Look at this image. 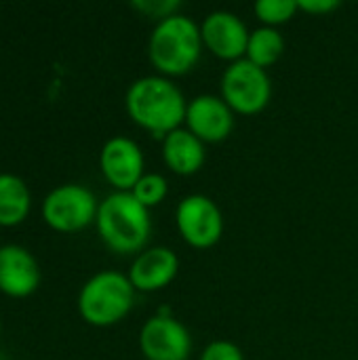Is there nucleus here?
Wrapping results in <instances>:
<instances>
[{"mask_svg":"<svg viewBox=\"0 0 358 360\" xmlns=\"http://www.w3.org/2000/svg\"><path fill=\"white\" fill-rule=\"evenodd\" d=\"M124 108L137 127L158 139H165L186 122L188 101L184 93L171 82V78L143 76L129 86Z\"/></svg>","mask_w":358,"mask_h":360,"instance_id":"f257e3e1","label":"nucleus"},{"mask_svg":"<svg viewBox=\"0 0 358 360\" xmlns=\"http://www.w3.org/2000/svg\"><path fill=\"white\" fill-rule=\"evenodd\" d=\"M203 49L200 25L179 13L158 21L148 40L150 63L165 78L192 72L200 59Z\"/></svg>","mask_w":358,"mask_h":360,"instance_id":"f03ea898","label":"nucleus"},{"mask_svg":"<svg viewBox=\"0 0 358 360\" xmlns=\"http://www.w3.org/2000/svg\"><path fill=\"white\" fill-rule=\"evenodd\" d=\"M101 240L116 253H141L150 232V209H146L131 192H114L99 202L95 217Z\"/></svg>","mask_w":358,"mask_h":360,"instance_id":"7ed1b4c3","label":"nucleus"},{"mask_svg":"<svg viewBox=\"0 0 358 360\" xmlns=\"http://www.w3.org/2000/svg\"><path fill=\"white\" fill-rule=\"evenodd\" d=\"M135 287L127 274L103 270L91 276L78 293V312L93 327H112L133 308Z\"/></svg>","mask_w":358,"mask_h":360,"instance_id":"20e7f679","label":"nucleus"},{"mask_svg":"<svg viewBox=\"0 0 358 360\" xmlns=\"http://www.w3.org/2000/svg\"><path fill=\"white\" fill-rule=\"evenodd\" d=\"M222 99L234 114L253 116L264 112L272 99V80L268 70L247 59L230 63L222 74Z\"/></svg>","mask_w":358,"mask_h":360,"instance_id":"39448f33","label":"nucleus"},{"mask_svg":"<svg viewBox=\"0 0 358 360\" xmlns=\"http://www.w3.org/2000/svg\"><path fill=\"white\" fill-rule=\"evenodd\" d=\"M99 202L95 194L80 184H61L53 188L42 202V217L49 228L72 234L91 226L97 217Z\"/></svg>","mask_w":358,"mask_h":360,"instance_id":"423d86ee","label":"nucleus"},{"mask_svg":"<svg viewBox=\"0 0 358 360\" xmlns=\"http://www.w3.org/2000/svg\"><path fill=\"white\" fill-rule=\"evenodd\" d=\"M179 236L194 249H211L224 236V215L215 200L205 194H190L175 211Z\"/></svg>","mask_w":358,"mask_h":360,"instance_id":"0eeeda50","label":"nucleus"},{"mask_svg":"<svg viewBox=\"0 0 358 360\" xmlns=\"http://www.w3.org/2000/svg\"><path fill=\"white\" fill-rule=\"evenodd\" d=\"M139 348L148 360H188L192 338L171 314H156L143 323L139 331Z\"/></svg>","mask_w":358,"mask_h":360,"instance_id":"6e6552de","label":"nucleus"},{"mask_svg":"<svg viewBox=\"0 0 358 360\" xmlns=\"http://www.w3.org/2000/svg\"><path fill=\"white\" fill-rule=\"evenodd\" d=\"M249 30L245 21L230 11H213L200 23L203 46L224 61H241L247 55Z\"/></svg>","mask_w":358,"mask_h":360,"instance_id":"1a4fd4ad","label":"nucleus"},{"mask_svg":"<svg viewBox=\"0 0 358 360\" xmlns=\"http://www.w3.org/2000/svg\"><path fill=\"white\" fill-rule=\"evenodd\" d=\"M143 152L137 141L122 135L108 139L99 152L101 173L116 192H131L143 177Z\"/></svg>","mask_w":358,"mask_h":360,"instance_id":"9d476101","label":"nucleus"},{"mask_svg":"<svg viewBox=\"0 0 358 360\" xmlns=\"http://www.w3.org/2000/svg\"><path fill=\"white\" fill-rule=\"evenodd\" d=\"M186 129L203 143L226 141L234 129V112L222 95H196L188 101Z\"/></svg>","mask_w":358,"mask_h":360,"instance_id":"9b49d317","label":"nucleus"},{"mask_svg":"<svg viewBox=\"0 0 358 360\" xmlns=\"http://www.w3.org/2000/svg\"><path fill=\"white\" fill-rule=\"evenodd\" d=\"M40 266L21 245L0 247V291L8 297H27L40 285Z\"/></svg>","mask_w":358,"mask_h":360,"instance_id":"f8f14e48","label":"nucleus"},{"mask_svg":"<svg viewBox=\"0 0 358 360\" xmlns=\"http://www.w3.org/2000/svg\"><path fill=\"white\" fill-rule=\"evenodd\" d=\"M179 272V259L169 247L143 249L129 270V281L135 291L152 293L169 287Z\"/></svg>","mask_w":358,"mask_h":360,"instance_id":"ddd939ff","label":"nucleus"},{"mask_svg":"<svg viewBox=\"0 0 358 360\" xmlns=\"http://www.w3.org/2000/svg\"><path fill=\"white\" fill-rule=\"evenodd\" d=\"M162 160L177 175H194L207 160L205 143L188 129H175L162 139Z\"/></svg>","mask_w":358,"mask_h":360,"instance_id":"4468645a","label":"nucleus"},{"mask_svg":"<svg viewBox=\"0 0 358 360\" xmlns=\"http://www.w3.org/2000/svg\"><path fill=\"white\" fill-rule=\"evenodd\" d=\"M30 207L32 194L27 184L13 173H0V226H19L27 217Z\"/></svg>","mask_w":358,"mask_h":360,"instance_id":"2eb2a0df","label":"nucleus"},{"mask_svg":"<svg viewBox=\"0 0 358 360\" xmlns=\"http://www.w3.org/2000/svg\"><path fill=\"white\" fill-rule=\"evenodd\" d=\"M283 53H285V38L276 27L262 25L249 34V44L245 55L247 61L268 70L281 59Z\"/></svg>","mask_w":358,"mask_h":360,"instance_id":"dca6fc26","label":"nucleus"},{"mask_svg":"<svg viewBox=\"0 0 358 360\" xmlns=\"http://www.w3.org/2000/svg\"><path fill=\"white\" fill-rule=\"evenodd\" d=\"M253 11L266 27H276L291 21L298 15L300 6L298 0H260L255 2Z\"/></svg>","mask_w":358,"mask_h":360,"instance_id":"f3484780","label":"nucleus"},{"mask_svg":"<svg viewBox=\"0 0 358 360\" xmlns=\"http://www.w3.org/2000/svg\"><path fill=\"white\" fill-rule=\"evenodd\" d=\"M131 194L146 207V209H152V207H158L167 194H169V184L162 175L158 173H143V177L133 186Z\"/></svg>","mask_w":358,"mask_h":360,"instance_id":"a211bd4d","label":"nucleus"},{"mask_svg":"<svg viewBox=\"0 0 358 360\" xmlns=\"http://www.w3.org/2000/svg\"><path fill=\"white\" fill-rule=\"evenodd\" d=\"M133 8H137L139 13L148 15V17H154L158 21L171 17V15H177V8H179V2L177 0H137L133 2Z\"/></svg>","mask_w":358,"mask_h":360,"instance_id":"6ab92c4d","label":"nucleus"},{"mask_svg":"<svg viewBox=\"0 0 358 360\" xmlns=\"http://www.w3.org/2000/svg\"><path fill=\"white\" fill-rule=\"evenodd\" d=\"M200 360H245V356H243V350L234 342L215 340L203 350Z\"/></svg>","mask_w":358,"mask_h":360,"instance_id":"aec40b11","label":"nucleus"},{"mask_svg":"<svg viewBox=\"0 0 358 360\" xmlns=\"http://www.w3.org/2000/svg\"><path fill=\"white\" fill-rule=\"evenodd\" d=\"M300 11L308 13V15H329L335 8L342 6V2L338 0H298Z\"/></svg>","mask_w":358,"mask_h":360,"instance_id":"412c9836","label":"nucleus"},{"mask_svg":"<svg viewBox=\"0 0 358 360\" xmlns=\"http://www.w3.org/2000/svg\"><path fill=\"white\" fill-rule=\"evenodd\" d=\"M0 331H2V325H0Z\"/></svg>","mask_w":358,"mask_h":360,"instance_id":"4be33fe9","label":"nucleus"},{"mask_svg":"<svg viewBox=\"0 0 358 360\" xmlns=\"http://www.w3.org/2000/svg\"><path fill=\"white\" fill-rule=\"evenodd\" d=\"M0 360H4V359H2V356H0Z\"/></svg>","mask_w":358,"mask_h":360,"instance_id":"5701e85b","label":"nucleus"}]
</instances>
